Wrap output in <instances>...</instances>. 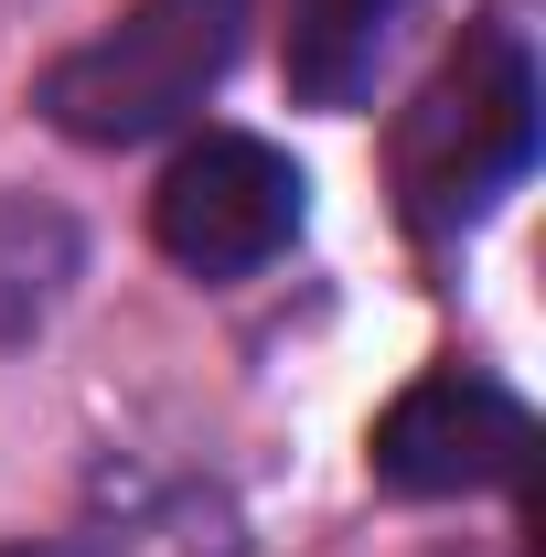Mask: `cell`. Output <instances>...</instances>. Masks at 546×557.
Segmentation results:
<instances>
[{
    "mask_svg": "<svg viewBox=\"0 0 546 557\" xmlns=\"http://www.w3.org/2000/svg\"><path fill=\"white\" fill-rule=\"evenodd\" d=\"M525 450H536L525 397H514V386H493V375H461V364L418 375L408 397L375 418V440H364L375 483L408 493V504H450V493L514 483V472H525Z\"/></svg>",
    "mask_w": 546,
    "mask_h": 557,
    "instance_id": "cell-4",
    "label": "cell"
},
{
    "mask_svg": "<svg viewBox=\"0 0 546 557\" xmlns=\"http://www.w3.org/2000/svg\"><path fill=\"white\" fill-rule=\"evenodd\" d=\"M525 161H536V54L514 33H472L397 119V194L429 236H450L493 214V194H514Z\"/></svg>",
    "mask_w": 546,
    "mask_h": 557,
    "instance_id": "cell-2",
    "label": "cell"
},
{
    "mask_svg": "<svg viewBox=\"0 0 546 557\" xmlns=\"http://www.w3.org/2000/svg\"><path fill=\"white\" fill-rule=\"evenodd\" d=\"M0 557H86V547H0Z\"/></svg>",
    "mask_w": 546,
    "mask_h": 557,
    "instance_id": "cell-7",
    "label": "cell"
},
{
    "mask_svg": "<svg viewBox=\"0 0 546 557\" xmlns=\"http://www.w3.org/2000/svg\"><path fill=\"white\" fill-rule=\"evenodd\" d=\"M86 269V236L65 205H33V194H0V344H33L54 322V300Z\"/></svg>",
    "mask_w": 546,
    "mask_h": 557,
    "instance_id": "cell-6",
    "label": "cell"
},
{
    "mask_svg": "<svg viewBox=\"0 0 546 557\" xmlns=\"http://www.w3.org/2000/svg\"><path fill=\"white\" fill-rule=\"evenodd\" d=\"M247 11L258 0H129L97 44L44 65L33 108L65 139H86V150H139V139L183 129L225 86L236 44H247Z\"/></svg>",
    "mask_w": 546,
    "mask_h": 557,
    "instance_id": "cell-1",
    "label": "cell"
},
{
    "mask_svg": "<svg viewBox=\"0 0 546 557\" xmlns=\"http://www.w3.org/2000/svg\"><path fill=\"white\" fill-rule=\"evenodd\" d=\"M408 0H289V33H278V65L300 108H353L375 86V54L397 33Z\"/></svg>",
    "mask_w": 546,
    "mask_h": 557,
    "instance_id": "cell-5",
    "label": "cell"
},
{
    "mask_svg": "<svg viewBox=\"0 0 546 557\" xmlns=\"http://www.w3.org/2000/svg\"><path fill=\"white\" fill-rule=\"evenodd\" d=\"M300 161L278 150V139H247V129H204L172 172H161V194H150V236H161V258L194 278H247L269 269L278 247L300 236Z\"/></svg>",
    "mask_w": 546,
    "mask_h": 557,
    "instance_id": "cell-3",
    "label": "cell"
}]
</instances>
